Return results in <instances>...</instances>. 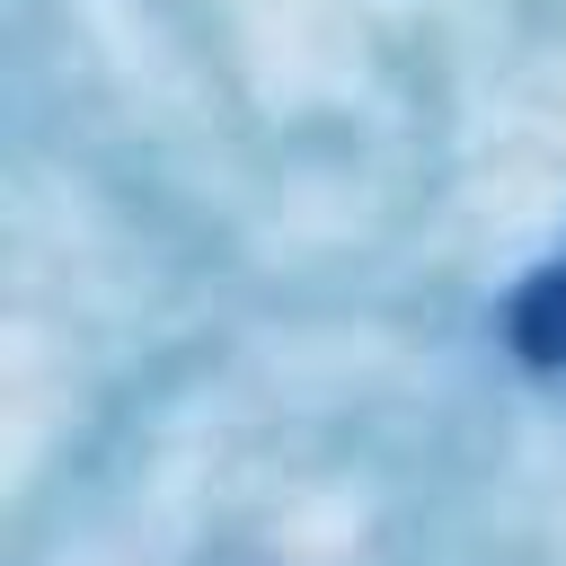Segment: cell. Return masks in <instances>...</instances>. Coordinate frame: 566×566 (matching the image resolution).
<instances>
[{"mask_svg": "<svg viewBox=\"0 0 566 566\" xmlns=\"http://www.w3.org/2000/svg\"><path fill=\"white\" fill-rule=\"evenodd\" d=\"M513 336H522V354L539 363V371H566V256L522 292V310H513Z\"/></svg>", "mask_w": 566, "mask_h": 566, "instance_id": "6da1fadb", "label": "cell"}]
</instances>
